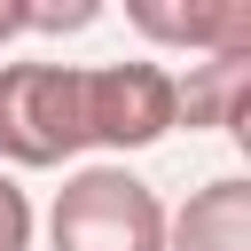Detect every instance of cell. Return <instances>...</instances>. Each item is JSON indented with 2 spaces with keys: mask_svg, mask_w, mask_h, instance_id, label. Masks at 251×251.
I'll return each mask as SVG.
<instances>
[{
  "mask_svg": "<svg viewBox=\"0 0 251 251\" xmlns=\"http://www.w3.org/2000/svg\"><path fill=\"white\" fill-rule=\"evenodd\" d=\"M173 102H180V126H227V133H243V118H251V55H204V63H188V78H173Z\"/></svg>",
  "mask_w": 251,
  "mask_h": 251,
  "instance_id": "6",
  "label": "cell"
},
{
  "mask_svg": "<svg viewBox=\"0 0 251 251\" xmlns=\"http://www.w3.org/2000/svg\"><path fill=\"white\" fill-rule=\"evenodd\" d=\"M173 78H180V71H165V63H149V55L78 71V118H86V149H110V165H126L133 149H157V141L180 126Z\"/></svg>",
  "mask_w": 251,
  "mask_h": 251,
  "instance_id": "3",
  "label": "cell"
},
{
  "mask_svg": "<svg viewBox=\"0 0 251 251\" xmlns=\"http://www.w3.org/2000/svg\"><path fill=\"white\" fill-rule=\"evenodd\" d=\"M8 39H31V0H0V47Z\"/></svg>",
  "mask_w": 251,
  "mask_h": 251,
  "instance_id": "8",
  "label": "cell"
},
{
  "mask_svg": "<svg viewBox=\"0 0 251 251\" xmlns=\"http://www.w3.org/2000/svg\"><path fill=\"white\" fill-rule=\"evenodd\" d=\"M31 196L16 188V173H0V251H31Z\"/></svg>",
  "mask_w": 251,
  "mask_h": 251,
  "instance_id": "7",
  "label": "cell"
},
{
  "mask_svg": "<svg viewBox=\"0 0 251 251\" xmlns=\"http://www.w3.org/2000/svg\"><path fill=\"white\" fill-rule=\"evenodd\" d=\"M47 251H165V204L126 165H78L63 173L47 204Z\"/></svg>",
  "mask_w": 251,
  "mask_h": 251,
  "instance_id": "1",
  "label": "cell"
},
{
  "mask_svg": "<svg viewBox=\"0 0 251 251\" xmlns=\"http://www.w3.org/2000/svg\"><path fill=\"white\" fill-rule=\"evenodd\" d=\"M126 24L157 47H188V55H251V0H188V8H165V0H133Z\"/></svg>",
  "mask_w": 251,
  "mask_h": 251,
  "instance_id": "4",
  "label": "cell"
},
{
  "mask_svg": "<svg viewBox=\"0 0 251 251\" xmlns=\"http://www.w3.org/2000/svg\"><path fill=\"white\" fill-rule=\"evenodd\" d=\"M165 251H251V180L220 173L180 212H165Z\"/></svg>",
  "mask_w": 251,
  "mask_h": 251,
  "instance_id": "5",
  "label": "cell"
},
{
  "mask_svg": "<svg viewBox=\"0 0 251 251\" xmlns=\"http://www.w3.org/2000/svg\"><path fill=\"white\" fill-rule=\"evenodd\" d=\"M78 149V63H0V173H55Z\"/></svg>",
  "mask_w": 251,
  "mask_h": 251,
  "instance_id": "2",
  "label": "cell"
}]
</instances>
